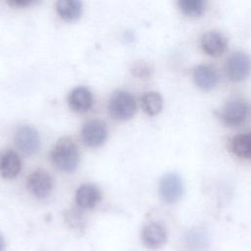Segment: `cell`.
I'll return each instance as SVG.
<instances>
[{
	"mask_svg": "<svg viewBox=\"0 0 251 251\" xmlns=\"http://www.w3.org/2000/svg\"><path fill=\"white\" fill-rule=\"evenodd\" d=\"M51 159L61 171L71 173L79 163V152L76 144L70 138H61L54 146Z\"/></svg>",
	"mask_w": 251,
	"mask_h": 251,
	"instance_id": "cell-1",
	"label": "cell"
},
{
	"mask_svg": "<svg viewBox=\"0 0 251 251\" xmlns=\"http://www.w3.org/2000/svg\"><path fill=\"white\" fill-rule=\"evenodd\" d=\"M111 116L119 121H126L136 112V101L132 94L126 91H116L109 102Z\"/></svg>",
	"mask_w": 251,
	"mask_h": 251,
	"instance_id": "cell-2",
	"label": "cell"
},
{
	"mask_svg": "<svg viewBox=\"0 0 251 251\" xmlns=\"http://www.w3.org/2000/svg\"><path fill=\"white\" fill-rule=\"evenodd\" d=\"M225 71L232 81L246 79L251 74V57L242 51L231 53L226 61Z\"/></svg>",
	"mask_w": 251,
	"mask_h": 251,
	"instance_id": "cell-3",
	"label": "cell"
},
{
	"mask_svg": "<svg viewBox=\"0 0 251 251\" xmlns=\"http://www.w3.org/2000/svg\"><path fill=\"white\" fill-rule=\"evenodd\" d=\"M250 112L249 104L240 98L229 100L222 109L221 119L229 126H238L248 118Z\"/></svg>",
	"mask_w": 251,
	"mask_h": 251,
	"instance_id": "cell-4",
	"label": "cell"
},
{
	"mask_svg": "<svg viewBox=\"0 0 251 251\" xmlns=\"http://www.w3.org/2000/svg\"><path fill=\"white\" fill-rule=\"evenodd\" d=\"M183 193V182L176 173L166 174L160 180L159 194L166 203H175Z\"/></svg>",
	"mask_w": 251,
	"mask_h": 251,
	"instance_id": "cell-5",
	"label": "cell"
},
{
	"mask_svg": "<svg viewBox=\"0 0 251 251\" xmlns=\"http://www.w3.org/2000/svg\"><path fill=\"white\" fill-rule=\"evenodd\" d=\"M15 144L25 155L35 154L40 147V138L35 128L30 126H23L15 134Z\"/></svg>",
	"mask_w": 251,
	"mask_h": 251,
	"instance_id": "cell-6",
	"label": "cell"
},
{
	"mask_svg": "<svg viewBox=\"0 0 251 251\" xmlns=\"http://www.w3.org/2000/svg\"><path fill=\"white\" fill-rule=\"evenodd\" d=\"M108 135L107 125L100 120H90L81 128V139L83 143L90 147L103 144Z\"/></svg>",
	"mask_w": 251,
	"mask_h": 251,
	"instance_id": "cell-7",
	"label": "cell"
},
{
	"mask_svg": "<svg viewBox=\"0 0 251 251\" xmlns=\"http://www.w3.org/2000/svg\"><path fill=\"white\" fill-rule=\"evenodd\" d=\"M26 184L32 195L37 198H45L52 189V178L45 171L36 170L29 175Z\"/></svg>",
	"mask_w": 251,
	"mask_h": 251,
	"instance_id": "cell-8",
	"label": "cell"
},
{
	"mask_svg": "<svg viewBox=\"0 0 251 251\" xmlns=\"http://www.w3.org/2000/svg\"><path fill=\"white\" fill-rule=\"evenodd\" d=\"M200 45L206 54L212 57H218L226 51L227 39L223 33L217 30H210L202 35Z\"/></svg>",
	"mask_w": 251,
	"mask_h": 251,
	"instance_id": "cell-9",
	"label": "cell"
},
{
	"mask_svg": "<svg viewBox=\"0 0 251 251\" xmlns=\"http://www.w3.org/2000/svg\"><path fill=\"white\" fill-rule=\"evenodd\" d=\"M193 80L202 90L209 91L219 82L217 71L210 65H199L193 71Z\"/></svg>",
	"mask_w": 251,
	"mask_h": 251,
	"instance_id": "cell-10",
	"label": "cell"
},
{
	"mask_svg": "<svg viewBox=\"0 0 251 251\" xmlns=\"http://www.w3.org/2000/svg\"><path fill=\"white\" fill-rule=\"evenodd\" d=\"M22 169L20 156L13 150L0 153V176L4 178H13L19 175Z\"/></svg>",
	"mask_w": 251,
	"mask_h": 251,
	"instance_id": "cell-11",
	"label": "cell"
},
{
	"mask_svg": "<svg viewBox=\"0 0 251 251\" xmlns=\"http://www.w3.org/2000/svg\"><path fill=\"white\" fill-rule=\"evenodd\" d=\"M68 103L72 110L78 113L88 111L93 103L90 90L84 86H78L73 89L68 97Z\"/></svg>",
	"mask_w": 251,
	"mask_h": 251,
	"instance_id": "cell-12",
	"label": "cell"
},
{
	"mask_svg": "<svg viewBox=\"0 0 251 251\" xmlns=\"http://www.w3.org/2000/svg\"><path fill=\"white\" fill-rule=\"evenodd\" d=\"M142 239L144 244L151 249L161 247L167 240V231L165 227L158 223H150L142 230Z\"/></svg>",
	"mask_w": 251,
	"mask_h": 251,
	"instance_id": "cell-13",
	"label": "cell"
},
{
	"mask_svg": "<svg viewBox=\"0 0 251 251\" xmlns=\"http://www.w3.org/2000/svg\"><path fill=\"white\" fill-rule=\"evenodd\" d=\"M101 199L99 188L92 183H84L80 185L75 193L76 204L84 209L93 208Z\"/></svg>",
	"mask_w": 251,
	"mask_h": 251,
	"instance_id": "cell-14",
	"label": "cell"
},
{
	"mask_svg": "<svg viewBox=\"0 0 251 251\" xmlns=\"http://www.w3.org/2000/svg\"><path fill=\"white\" fill-rule=\"evenodd\" d=\"M56 10L63 20L74 21L80 16L82 5L77 0H60L56 3Z\"/></svg>",
	"mask_w": 251,
	"mask_h": 251,
	"instance_id": "cell-15",
	"label": "cell"
},
{
	"mask_svg": "<svg viewBox=\"0 0 251 251\" xmlns=\"http://www.w3.org/2000/svg\"><path fill=\"white\" fill-rule=\"evenodd\" d=\"M230 149L239 158L251 159V132L234 136L230 142Z\"/></svg>",
	"mask_w": 251,
	"mask_h": 251,
	"instance_id": "cell-16",
	"label": "cell"
},
{
	"mask_svg": "<svg viewBox=\"0 0 251 251\" xmlns=\"http://www.w3.org/2000/svg\"><path fill=\"white\" fill-rule=\"evenodd\" d=\"M141 105L143 110L150 116L159 114L163 108L162 96L155 91H149L141 97Z\"/></svg>",
	"mask_w": 251,
	"mask_h": 251,
	"instance_id": "cell-17",
	"label": "cell"
},
{
	"mask_svg": "<svg viewBox=\"0 0 251 251\" xmlns=\"http://www.w3.org/2000/svg\"><path fill=\"white\" fill-rule=\"evenodd\" d=\"M177 4L180 11L189 17H199L205 10V3L202 0H180Z\"/></svg>",
	"mask_w": 251,
	"mask_h": 251,
	"instance_id": "cell-18",
	"label": "cell"
},
{
	"mask_svg": "<svg viewBox=\"0 0 251 251\" xmlns=\"http://www.w3.org/2000/svg\"><path fill=\"white\" fill-rule=\"evenodd\" d=\"M132 73L134 75L139 76V77H147L151 74V68L148 64L144 62H138L135 63L131 69Z\"/></svg>",
	"mask_w": 251,
	"mask_h": 251,
	"instance_id": "cell-19",
	"label": "cell"
},
{
	"mask_svg": "<svg viewBox=\"0 0 251 251\" xmlns=\"http://www.w3.org/2000/svg\"><path fill=\"white\" fill-rule=\"evenodd\" d=\"M205 239L203 234L199 233V232H191L189 233L188 237H187V242L191 243V246L194 248H200L202 247L203 243H204Z\"/></svg>",
	"mask_w": 251,
	"mask_h": 251,
	"instance_id": "cell-20",
	"label": "cell"
},
{
	"mask_svg": "<svg viewBox=\"0 0 251 251\" xmlns=\"http://www.w3.org/2000/svg\"><path fill=\"white\" fill-rule=\"evenodd\" d=\"M8 3L11 6H15V7H25L34 3V1L33 0H13V1H9Z\"/></svg>",
	"mask_w": 251,
	"mask_h": 251,
	"instance_id": "cell-21",
	"label": "cell"
},
{
	"mask_svg": "<svg viewBox=\"0 0 251 251\" xmlns=\"http://www.w3.org/2000/svg\"><path fill=\"white\" fill-rule=\"evenodd\" d=\"M5 247V242H4V238L2 237V235L0 234V251H3Z\"/></svg>",
	"mask_w": 251,
	"mask_h": 251,
	"instance_id": "cell-22",
	"label": "cell"
}]
</instances>
